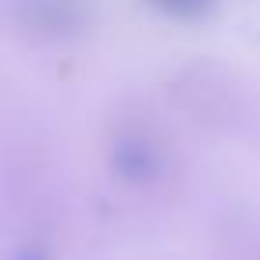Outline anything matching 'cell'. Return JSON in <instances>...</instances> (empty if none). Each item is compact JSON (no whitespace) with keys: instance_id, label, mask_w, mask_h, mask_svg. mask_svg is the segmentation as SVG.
<instances>
[{"instance_id":"6da1fadb","label":"cell","mask_w":260,"mask_h":260,"mask_svg":"<svg viewBox=\"0 0 260 260\" xmlns=\"http://www.w3.org/2000/svg\"><path fill=\"white\" fill-rule=\"evenodd\" d=\"M153 4L160 11L175 15V18H192V15H200V11L210 8V0H153Z\"/></svg>"}]
</instances>
